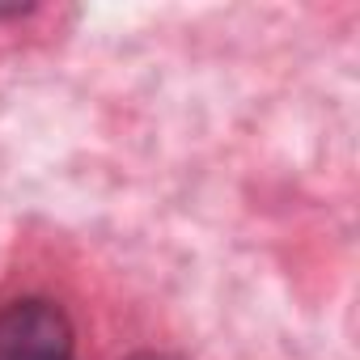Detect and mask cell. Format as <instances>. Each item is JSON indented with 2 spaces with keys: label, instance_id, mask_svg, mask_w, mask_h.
I'll use <instances>...</instances> for the list:
<instances>
[{
  "label": "cell",
  "instance_id": "6da1fadb",
  "mask_svg": "<svg viewBox=\"0 0 360 360\" xmlns=\"http://www.w3.org/2000/svg\"><path fill=\"white\" fill-rule=\"evenodd\" d=\"M0 360H72V322L51 301H13L0 309Z\"/></svg>",
  "mask_w": 360,
  "mask_h": 360
},
{
  "label": "cell",
  "instance_id": "7a4b0ae2",
  "mask_svg": "<svg viewBox=\"0 0 360 360\" xmlns=\"http://www.w3.org/2000/svg\"><path fill=\"white\" fill-rule=\"evenodd\" d=\"M131 360H178V356H165V352H140V356H131Z\"/></svg>",
  "mask_w": 360,
  "mask_h": 360
}]
</instances>
